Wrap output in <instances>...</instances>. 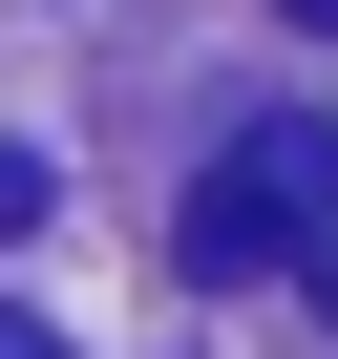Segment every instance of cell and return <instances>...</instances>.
I'll return each mask as SVG.
<instances>
[{
  "mask_svg": "<svg viewBox=\"0 0 338 359\" xmlns=\"http://www.w3.org/2000/svg\"><path fill=\"white\" fill-rule=\"evenodd\" d=\"M0 359H64V338H43V317H0Z\"/></svg>",
  "mask_w": 338,
  "mask_h": 359,
  "instance_id": "obj_3",
  "label": "cell"
},
{
  "mask_svg": "<svg viewBox=\"0 0 338 359\" xmlns=\"http://www.w3.org/2000/svg\"><path fill=\"white\" fill-rule=\"evenodd\" d=\"M296 43H338V0H296Z\"/></svg>",
  "mask_w": 338,
  "mask_h": 359,
  "instance_id": "obj_4",
  "label": "cell"
},
{
  "mask_svg": "<svg viewBox=\"0 0 338 359\" xmlns=\"http://www.w3.org/2000/svg\"><path fill=\"white\" fill-rule=\"evenodd\" d=\"M0 233H43V148H0Z\"/></svg>",
  "mask_w": 338,
  "mask_h": 359,
  "instance_id": "obj_2",
  "label": "cell"
},
{
  "mask_svg": "<svg viewBox=\"0 0 338 359\" xmlns=\"http://www.w3.org/2000/svg\"><path fill=\"white\" fill-rule=\"evenodd\" d=\"M169 254H191L212 296L296 275V296L338 317V106H275V127H233V148L191 169V212H169Z\"/></svg>",
  "mask_w": 338,
  "mask_h": 359,
  "instance_id": "obj_1",
  "label": "cell"
}]
</instances>
